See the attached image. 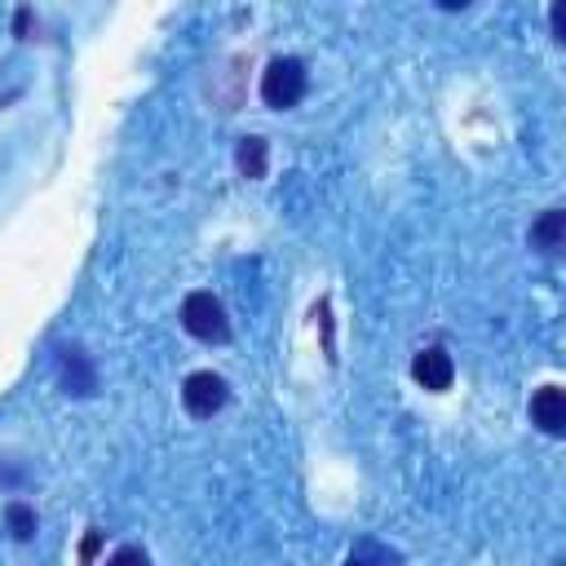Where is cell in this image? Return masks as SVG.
<instances>
[{
    "label": "cell",
    "mask_w": 566,
    "mask_h": 566,
    "mask_svg": "<svg viewBox=\"0 0 566 566\" xmlns=\"http://www.w3.org/2000/svg\"><path fill=\"white\" fill-rule=\"evenodd\" d=\"M181 327H186L195 340H208V345H226V340H230L226 305H221L212 292H190V296L181 301Z\"/></svg>",
    "instance_id": "cell-1"
},
{
    "label": "cell",
    "mask_w": 566,
    "mask_h": 566,
    "mask_svg": "<svg viewBox=\"0 0 566 566\" xmlns=\"http://www.w3.org/2000/svg\"><path fill=\"white\" fill-rule=\"evenodd\" d=\"M305 84H310V75H305L301 57H274L261 75V102L274 106V111H287L305 97Z\"/></svg>",
    "instance_id": "cell-2"
},
{
    "label": "cell",
    "mask_w": 566,
    "mask_h": 566,
    "mask_svg": "<svg viewBox=\"0 0 566 566\" xmlns=\"http://www.w3.org/2000/svg\"><path fill=\"white\" fill-rule=\"evenodd\" d=\"M226 398H230V389H226V380L217 371H190L186 385H181V402H186V411L195 420H208L212 411H221Z\"/></svg>",
    "instance_id": "cell-3"
},
{
    "label": "cell",
    "mask_w": 566,
    "mask_h": 566,
    "mask_svg": "<svg viewBox=\"0 0 566 566\" xmlns=\"http://www.w3.org/2000/svg\"><path fill=\"white\" fill-rule=\"evenodd\" d=\"M57 376H62V389L75 394V398H88L97 389V371L88 363V354L80 345H62L57 349Z\"/></svg>",
    "instance_id": "cell-4"
},
{
    "label": "cell",
    "mask_w": 566,
    "mask_h": 566,
    "mask_svg": "<svg viewBox=\"0 0 566 566\" xmlns=\"http://www.w3.org/2000/svg\"><path fill=\"white\" fill-rule=\"evenodd\" d=\"M411 376H416V385H424V389H451V380H455V363H451V354L442 349V345H429V349H420L416 358H411Z\"/></svg>",
    "instance_id": "cell-5"
},
{
    "label": "cell",
    "mask_w": 566,
    "mask_h": 566,
    "mask_svg": "<svg viewBox=\"0 0 566 566\" xmlns=\"http://www.w3.org/2000/svg\"><path fill=\"white\" fill-rule=\"evenodd\" d=\"M531 420L544 429V433H566V394L557 385H544L535 398H531Z\"/></svg>",
    "instance_id": "cell-6"
},
{
    "label": "cell",
    "mask_w": 566,
    "mask_h": 566,
    "mask_svg": "<svg viewBox=\"0 0 566 566\" xmlns=\"http://www.w3.org/2000/svg\"><path fill=\"white\" fill-rule=\"evenodd\" d=\"M562 243H566V212H562V208L539 212V221L531 226V248H539V252H557Z\"/></svg>",
    "instance_id": "cell-7"
},
{
    "label": "cell",
    "mask_w": 566,
    "mask_h": 566,
    "mask_svg": "<svg viewBox=\"0 0 566 566\" xmlns=\"http://www.w3.org/2000/svg\"><path fill=\"white\" fill-rule=\"evenodd\" d=\"M234 164H239V172L248 177V181H256V177H265V164H270V146H265V137H239V146H234Z\"/></svg>",
    "instance_id": "cell-8"
},
{
    "label": "cell",
    "mask_w": 566,
    "mask_h": 566,
    "mask_svg": "<svg viewBox=\"0 0 566 566\" xmlns=\"http://www.w3.org/2000/svg\"><path fill=\"white\" fill-rule=\"evenodd\" d=\"M4 522H9L13 539H22V544L35 535V509L22 504V500H9V504H4Z\"/></svg>",
    "instance_id": "cell-9"
},
{
    "label": "cell",
    "mask_w": 566,
    "mask_h": 566,
    "mask_svg": "<svg viewBox=\"0 0 566 566\" xmlns=\"http://www.w3.org/2000/svg\"><path fill=\"white\" fill-rule=\"evenodd\" d=\"M402 557L394 553V548H385V544H371V539H363L354 553H349V562L345 566H398Z\"/></svg>",
    "instance_id": "cell-10"
},
{
    "label": "cell",
    "mask_w": 566,
    "mask_h": 566,
    "mask_svg": "<svg viewBox=\"0 0 566 566\" xmlns=\"http://www.w3.org/2000/svg\"><path fill=\"white\" fill-rule=\"evenodd\" d=\"M106 566H150V557H146L142 548L124 544V548H115V553H111V562H106Z\"/></svg>",
    "instance_id": "cell-11"
},
{
    "label": "cell",
    "mask_w": 566,
    "mask_h": 566,
    "mask_svg": "<svg viewBox=\"0 0 566 566\" xmlns=\"http://www.w3.org/2000/svg\"><path fill=\"white\" fill-rule=\"evenodd\" d=\"M548 27H553V40H566V4L562 0L548 9Z\"/></svg>",
    "instance_id": "cell-12"
},
{
    "label": "cell",
    "mask_w": 566,
    "mask_h": 566,
    "mask_svg": "<svg viewBox=\"0 0 566 566\" xmlns=\"http://www.w3.org/2000/svg\"><path fill=\"white\" fill-rule=\"evenodd\" d=\"M27 27H31V9H18V18H13V31H18V35H27Z\"/></svg>",
    "instance_id": "cell-13"
}]
</instances>
